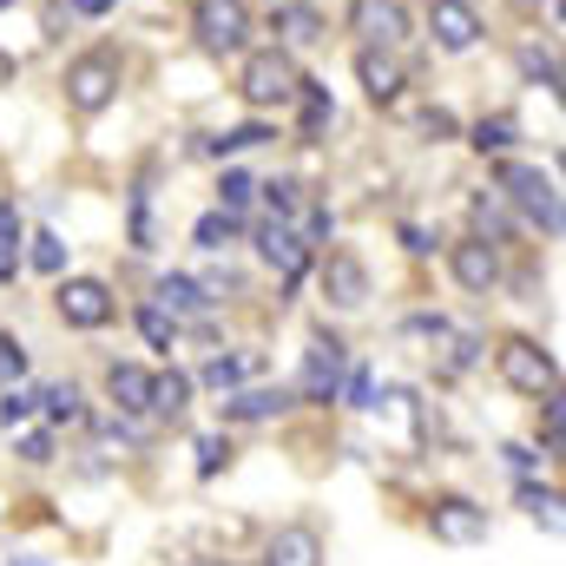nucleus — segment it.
Masks as SVG:
<instances>
[{
    "mask_svg": "<svg viewBox=\"0 0 566 566\" xmlns=\"http://www.w3.org/2000/svg\"><path fill=\"white\" fill-rule=\"evenodd\" d=\"M501 191H507L547 238L560 231V191H554V178H547L541 165H501Z\"/></svg>",
    "mask_w": 566,
    "mask_h": 566,
    "instance_id": "obj_1",
    "label": "nucleus"
},
{
    "mask_svg": "<svg viewBox=\"0 0 566 566\" xmlns=\"http://www.w3.org/2000/svg\"><path fill=\"white\" fill-rule=\"evenodd\" d=\"M113 93H119V60H113L106 46H99V53H80V60L66 66V99H73L80 113H106Z\"/></svg>",
    "mask_w": 566,
    "mask_h": 566,
    "instance_id": "obj_2",
    "label": "nucleus"
},
{
    "mask_svg": "<svg viewBox=\"0 0 566 566\" xmlns=\"http://www.w3.org/2000/svg\"><path fill=\"white\" fill-rule=\"evenodd\" d=\"M554 356L541 349V343H527V336H507L501 343V382L507 389H521V396H547L554 389Z\"/></svg>",
    "mask_w": 566,
    "mask_h": 566,
    "instance_id": "obj_3",
    "label": "nucleus"
},
{
    "mask_svg": "<svg viewBox=\"0 0 566 566\" xmlns=\"http://www.w3.org/2000/svg\"><path fill=\"white\" fill-rule=\"evenodd\" d=\"M251 106H283L290 93H296V66H290V53H251L244 60V86H238Z\"/></svg>",
    "mask_w": 566,
    "mask_h": 566,
    "instance_id": "obj_4",
    "label": "nucleus"
},
{
    "mask_svg": "<svg viewBox=\"0 0 566 566\" xmlns=\"http://www.w3.org/2000/svg\"><path fill=\"white\" fill-rule=\"evenodd\" d=\"M244 33H251V7H244V0H205V7H198V40H205L211 53H238Z\"/></svg>",
    "mask_w": 566,
    "mask_h": 566,
    "instance_id": "obj_5",
    "label": "nucleus"
},
{
    "mask_svg": "<svg viewBox=\"0 0 566 566\" xmlns=\"http://www.w3.org/2000/svg\"><path fill=\"white\" fill-rule=\"evenodd\" d=\"M60 316L73 329H99V323H113V290L99 277H66L60 283Z\"/></svg>",
    "mask_w": 566,
    "mask_h": 566,
    "instance_id": "obj_6",
    "label": "nucleus"
},
{
    "mask_svg": "<svg viewBox=\"0 0 566 566\" xmlns=\"http://www.w3.org/2000/svg\"><path fill=\"white\" fill-rule=\"evenodd\" d=\"M428 33H434V46H441V53H468V46L481 40V13H474L468 0H434Z\"/></svg>",
    "mask_w": 566,
    "mask_h": 566,
    "instance_id": "obj_7",
    "label": "nucleus"
},
{
    "mask_svg": "<svg viewBox=\"0 0 566 566\" xmlns=\"http://www.w3.org/2000/svg\"><path fill=\"white\" fill-rule=\"evenodd\" d=\"M336 382H343V343H336V336H316L296 389H303L310 402H336Z\"/></svg>",
    "mask_w": 566,
    "mask_h": 566,
    "instance_id": "obj_8",
    "label": "nucleus"
},
{
    "mask_svg": "<svg viewBox=\"0 0 566 566\" xmlns=\"http://www.w3.org/2000/svg\"><path fill=\"white\" fill-rule=\"evenodd\" d=\"M448 264H454V283L474 290V296H488V290L501 283V258H494V244H481V238H461V244L448 251Z\"/></svg>",
    "mask_w": 566,
    "mask_h": 566,
    "instance_id": "obj_9",
    "label": "nucleus"
},
{
    "mask_svg": "<svg viewBox=\"0 0 566 566\" xmlns=\"http://www.w3.org/2000/svg\"><path fill=\"white\" fill-rule=\"evenodd\" d=\"M323 296H329L336 310H363V303H369V271H363V258L329 251V264H323Z\"/></svg>",
    "mask_w": 566,
    "mask_h": 566,
    "instance_id": "obj_10",
    "label": "nucleus"
},
{
    "mask_svg": "<svg viewBox=\"0 0 566 566\" xmlns=\"http://www.w3.org/2000/svg\"><path fill=\"white\" fill-rule=\"evenodd\" d=\"M434 541H454V547H468V541H481L488 534V507H474V501H461V494H448V501H434Z\"/></svg>",
    "mask_w": 566,
    "mask_h": 566,
    "instance_id": "obj_11",
    "label": "nucleus"
},
{
    "mask_svg": "<svg viewBox=\"0 0 566 566\" xmlns=\"http://www.w3.org/2000/svg\"><path fill=\"white\" fill-rule=\"evenodd\" d=\"M349 27H356L369 46H396V40L409 33V13H402L396 0H356V7H349Z\"/></svg>",
    "mask_w": 566,
    "mask_h": 566,
    "instance_id": "obj_12",
    "label": "nucleus"
},
{
    "mask_svg": "<svg viewBox=\"0 0 566 566\" xmlns=\"http://www.w3.org/2000/svg\"><path fill=\"white\" fill-rule=\"evenodd\" d=\"M258 251H264V264H271V271H283V283H296V277H303V264H310V244H303L283 218H271V224H264Z\"/></svg>",
    "mask_w": 566,
    "mask_h": 566,
    "instance_id": "obj_13",
    "label": "nucleus"
},
{
    "mask_svg": "<svg viewBox=\"0 0 566 566\" xmlns=\"http://www.w3.org/2000/svg\"><path fill=\"white\" fill-rule=\"evenodd\" d=\"M356 73H363V86H369L376 106H389V99L402 93V66H396L382 46H363V53H356Z\"/></svg>",
    "mask_w": 566,
    "mask_h": 566,
    "instance_id": "obj_14",
    "label": "nucleus"
},
{
    "mask_svg": "<svg viewBox=\"0 0 566 566\" xmlns=\"http://www.w3.org/2000/svg\"><path fill=\"white\" fill-rule=\"evenodd\" d=\"M106 396H113L126 416H145V409H151V376H145L139 363H113V369H106Z\"/></svg>",
    "mask_w": 566,
    "mask_h": 566,
    "instance_id": "obj_15",
    "label": "nucleus"
},
{
    "mask_svg": "<svg viewBox=\"0 0 566 566\" xmlns=\"http://www.w3.org/2000/svg\"><path fill=\"white\" fill-rule=\"evenodd\" d=\"M264 566H323V541H316V527H283L277 541L264 547Z\"/></svg>",
    "mask_w": 566,
    "mask_h": 566,
    "instance_id": "obj_16",
    "label": "nucleus"
},
{
    "mask_svg": "<svg viewBox=\"0 0 566 566\" xmlns=\"http://www.w3.org/2000/svg\"><path fill=\"white\" fill-rule=\"evenodd\" d=\"M290 409V389H238L224 396V422H271Z\"/></svg>",
    "mask_w": 566,
    "mask_h": 566,
    "instance_id": "obj_17",
    "label": "nucleus"
},
{
    "mask_svg": "<svg viewBox=\"0 0 566 566\" xmlns=\"http://www.w3.org/2000/svg\"><path fill=\"white\" fill-rule=\"evenodd\" d=\"M205 283H191V277H165L158 283V310H171V316H205Z\"/></svg>",
    "mask_w": 566,
    "mask_h": 566,
    "instance_id": "obj_18",
    "label": "nucleus"
},
{
    "mask_svg": "<svg viewBox=\"0 0 566 566\" xmlns=\"http://www.w3.org/2000/svg\"><path fill=\"white\" fill-rule=\"evenodd\" d=\"M231 238H238V211H205V218L191 224V244H198V251H224Z\"/></svg>",
    "mask_w": 566,
    "mask_h": 566,
    "instance_id": "obj_19",
    "label": "nucleus"
},
{
    "mask_svg": "<svg viewBox=\"0 0 566 566\" xmlns=\"http://www.w3.org/2000/svg\"><path fill=\"white\" fill-rule=\"evenodd\" d=\"M507 231H514V224H507L501 198H494V191H481V198H474V238H481V244H501Z\"/></svg>",
    "mask_w": 566,
    "mask_h": 566,
    "instance_id": "obj_20",
    "label": "nucleus"
},
{
    "mask_svg": "<svg viewBox=\"0 0 566 566\" xmlns=\"http://www.w3.org/2000/svg\"><path fill=\"white\" fill-rule=\"evenodd\" d=\"M185 402H191V376H178V369L151 376V409H158V416H178Z\"/></svg>",
    "mask_w": 566,
    "mask_h": 566,
    "instance_id": "obj_21",
    "label": "nucleus"
},
{
    "mask_svg": "<svg viewBox=\"0 0 566 566\" xmlns=\"http://www.w3.org/2000/svg\"><path fill=\"white\" fill-rule=\"evenodd\" d=\"M139 336L151 343V349H171V343H178V316H171V310H158V303H145V310H139Z\"/></svg>",
    "mask_w": 566,
    "mask_h": 566,
    "instance_id": "obj_22",
    "label": "nucleus"
},
{
    "mask_svg": "<svg viewBox=\"0 0 566 566\" xmlns=\"http://www.w3.org/2000/svg\"><path fill=\"white\" fill-rule=\"evenodd\" d=\"M244 376H251V356H211V363H205V389H224V396H231Z\"/></svg>",
    "mask_w": 566,
    "mask_h": 566,
    "instance_id": "obj_23",
    "label": "nucleus"
},
{
    "mask_svg": "<svg viewBox=\"0 0 566 566\" xmlns=\"http://www.w3.org/2000/svg\"><path fill=\"white\" fill-rule=\"evenodd\" d=\"M20 271V218H13V205H0V283H13Z\"/></svg>",
    "mask_w": 566,
    "mask_h": 566,
    "instance_id": "obj_24",
    "label": "nucleus"
},
{
    "mask_svg": "<svg viewBox=\"0 0 566 566\" xmlns=\"http://www.w3.org/2000/svg\"><path fill=\"white\" fill-rule=\"evenodd\" d=\"M271 139V126H231V133H218V139H205L211 158H231V151H251V145Z\"/></svg>",
    "mask_w": 566,
    "mask_h": 566,
    "instance_id": "obj_25",
    "label": "nucleus"
},
{
    "mask_svg": "<svg viewBox=\"0 0 566 566\" xmlns=\"http://www.w3.org/2000/svg\"><path fill=\"white\" fill-rule=\"evenodd\" d=\"M296 93H303V139H316V133L329 126V93L310 86V80H296Z\"/></svg>",
    "mask_w": 566,
    "mask_h": 566,
    "instance_id": "obj_26",
    "label": "nucleus"
},
{
    "mask_svg": "<svg viewBox=\"0 0 566 566\" xmlns=\"http://www.w3.org/2000/svg\"><path fill=\"white\" fill-rule=\"evenodd\" d=\"M27 264H33L40 277H60V271H66V244H60L53 231H40V238H33V251H27Z\"/></svg>",
    "mask_w": 566,
    "mask_h": 566,
    "instance_id": "obj_27",
    "label": "nucleus"
},
{
    "mask_svg": "<svg viewBox=\"0 0 566 566\" xmlns=\"http://www.w3.org/2000/svg\"><path fill=\"white\" fill-rule=\"evenodd\" d=\"M521 507H527L547 534H560V494H554V488H521Z\"/></svg>",
    "mask_w": 566,
    "mask_h": 566,
    "instance_id": "obj_28",
    "label": "nucleus"
},
{
    "mask_svg": "<svg viewBox=\"0 0 566 566\" xmlns=\"http://www.w3.org/2000/svg\"><path fill=\"white\" fill-rule=\"evenodd\" d=\"M521 73H527L534 86H560V60L541 53V46H521Z\"/></svg>",
    "mask_w": 566,
    "mask_h": 566,
    "instance_id": "obj_29",
    "label": "nucleus"
},
{
    "mask_svg": "<svg viewBox=\"0 0 566 566\" xmlns=\"http://www.w3.org/2000/svg\"><path fill=\"white\" fill-rule=\"evenodd\" d=\"M251 198H258V185H251L244 171H224V178H218V211H244Z\"/></svg>",
    "mask_w": 566,
    "mask_h": 566,
    "instance_id": "obj_30",
    "label": "nucleus"
},
{
    "mask_svg": "<svg viewBox=\"0 0 566 566\" xmlns=\"http://www.w3.org/2000/svg\"><path fill=\"white\" fill-rule=\"evenodd\" d=\"M40 402H46V416H53V422H80V416H86V402H80V389H73V382H60V389H46Z\"/></svg>",
    "mask_w": 566,
    "mask_h": 566,
    "instance_id": "obj_31",
    "label": "nucleus"
},
{
    "mask_svg": "<svg viewBox=\"0 0 566 566\" xmlns=\"http://www.w3.org/2000/svg\"><path fill=\"white\" fill-rule=\"evenodd\" d=\"M264 198H271V211H277L283 224L303 211V185H296V178H277V185H264Z\"/></svg>",
    "mask_w": 566,
    "mask_h": 566,
    "instance_id": "obj_32",
    "label": "nucleus"
},
{
    "mask_svg": "<svg viewBox=\"0 0 566 566\" xmlns=\"http://www.w3.org/2000/svg\"><path fill=\"white\" fill-rule=\"evenodd\" d=\"M33 402H40L33 389H20V382H7V396H0V422H7V428H20L27 416H33Z\"/></svg>",
    "mask_w": 566,
    "mask_h": 566,
    "instance_id": "obj_33",
    "label": "nucleus"
},
{
    "mask_svg": "<svg viewBox=\"0 0 566 566\" xmlns=\"http://www.w3.org/2000/svg\"><path fill=\"white\" fill-rule=\"evenodd\" d=\"M514 145V119H481L474 126V151H507Z\"/></svg>",
    "mask_w": 566,
    "mask_h": 566,
    "instance_id": "obj_34",
    "label": "nucleus"
},
{
    "mask_svg": "<svg viewBox=\"0 0 566 566\" xmlns=\"http://www.w3.org/2000/svg\"><path fill=\"white\" fill-rule=\"evenodd\" d=\"M283 33L303 46V40H316V33H323V20H316L310 7H283Z\"/></svg>",
    "mask_w": 566,
    "mask_h": 566,
    "instance_id": "obj_35",
    "label": "nucleus"
},
{
    "mask_svg": "<svg viewBox=\"0 0 566 566\" xmlns=\"http://www.w3.org/2000/svg\"><path fill=\"white\" fill-rule=\"evenodd\" d=\"M224 461H231V441H224V434H205V441H198V474L211 481Z\"/></svg>",
    "mask_w": 566,
    "mask_h": 566,
    "instance_id": "obj_36",
    "label": "nucleus"
},
{
    "mask_svg": "<svg viewBox=\"0 0 566 566\" xmlns=\"http://www.w3.org/2000/svg\"><path fill=\"white\" fill-rule=\"evenodd\" d=\"M474 349H481L474 336H448V356H441V376H461V369L474 363Z\"/></svg>",
    "mask_w": 566,
    "mask_h": 566,
    "instance_id": "obj_37",
    "label": "nucleus"
},
{
    "mask_svg": "<svg viewBox=\"0 0 566 566\" xmlns=\"http://www.w3.org/2000/svg\"><path fill=\"white\" fill-rule=\"evenodd\" d=\"M27 376V349L13 336H0V382H20Z\"/></svg>",
    "mask_w": 566,
    "mask_h": 566,
    "instance_id": "obj_38",
    "label": "nucleus"
},
{
    "mask_svg": "<svg viewBox=\"0 0 566 566\" xmlns=\"http://www.w3.org/2000/svg\"><path fill=\"white\" fill-rule=\"evenodd\" d=\"M158 244V231H151V211H145V198H133V251H151Z\"/></svg>",
    "mask_w": 566,
    "mask_h": 566,
    "instance_id": "obj_39",
    "label": "nucleus"
},
{
    "mask_svg": "<svg viewBox=\"0 0 566 566\" xmlns=\"http://www.w3.org/2000/svg\"><path fill=\"white\" fill-rule=\"evenodd\" d=\"M422 133H428V139H454V113L428 106V113H422Z\"/></svg>",
    "mask_w": 566,
    "mask_h": 566,
    "instance_id": "obj_40",
    "label": "nucleus"
},
{
    "mask_svg": "<svg viewBox=\"0 0 566 566\" xmlns=\"http://www.w3.org/2000/svg\"><path fill=\"white\" fill-rule=\"evenodd\" d=\"M20 461H33V468L53 461V434H27V441H20Z\"/></svg>",
    "mask_w": 566,
    "mask_h": 566,
    "instance_id": "obj_41",
    "label": "nucleus"
},
{
    "mask_svg": "<svg viewBox=\"0 0 566 566\" xmlns=\"http://www.w3.org/2000/svg\"><path fill=\"white\" fill-rule=\"evenodd\" d=\"M349 402H356V409H369V402H376V382H369V369H356V376H349Z\"/></svg>",
    "mask_w": 566,
    "mask_h": 566,
    "instance_id": "obj_42",
    "label": "nucleus"
},
{
    "mask_svg": "<svg viewBox=\"0 0 566 566\" xmlns=\"http://www.w3.org/2000/svg\"><path fill=\"white\" fill-rule=\"evenodd\" d=\"M119 0H73V13H86V20H99V13H113Z\"/></svg>",
    "mask_w": 566,
    "mask_h": 566,
    "instance_id": "obj_43",
    "label": "nucleus"
},
{
    "mask_svg": "<svg viewBox=\"0 0 566 566\" xmlns=\"http://www.w3.org/2000/svg\"><path fill=\"white\" fill-rule=\"evenodd\" d=\"M547 7H560V0H547Z\"/></svg>",
    "mask_w": 566,
    "mask_h": 566,
    "instance_id": "obj_44",
    "label": "nucleus"
}]
</instances>
